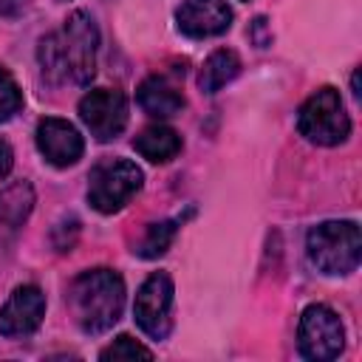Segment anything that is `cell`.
<instances>
[{
  "label": "cell",
  "instance_id": "7c38bea8",
  "mask_svg": "<svg viewBox=\"0 0 362 362\" xmlns=\"http://www.w3.org/2000/svg\"><path fill=\"white\" fill-rule=\"evenodd\" d=\"M37 147L42 158L54 167H71L85 153V141L79 130L71 122L57 119V116H48L37 124Z\"/></svg>",
  "mask_w": 362,
  "mask_h": 362
},
{
  "label": "cell",
  "instance_id": "9c48e42d",
  "mask_svg": "<svg viewBox=\"0 0 362 362\" xmlns=\"http://www.w3.org/2000/svg\"><path fill=\"white\" fill-rule=\"evenodd\" d=\"M34 209V187L23 181H11L0 189V266L11 257L20 232Z\"/></svg>",
  "mask_w": 362,
  "mask_h": 362
},
{
  "label": "cell",
  "instance_id": "8992f818",
  "mask_svg": "<svg viewBox=\"0 0 362 362\" xmlns=\"http://www.w3.org/2000/svg\"><path fill=\"white\" fill-rule=\"evenodd\" d=\"M297 342H300V354L305 359H314V362L337 359L345 348V328H342L339 314L322 303L308 305L300 314Z\"/></svg>",
  "mask_w": 362,
  "mask_h": 362
},
{
  "label": "cell",
  "instance_id": "5bb4252c",
  "mask_svg": "<svg viewBox=\"0 0 362 362\" xmlns=\"http://www.w3.org/2000/svg\"><path fill=\"white\" fill-rule=\"evenodd\" d=\"M133 147H136V153L141 158H147L153 164H164V161H170V158L178 156L181 136L173 127H167V124H150V127H144L133 139Z\"/></svg>",
  "mask_w": 362,
  "mask_h": 362
},
{
  "label": "cell",
  "instance_id": "5b68a950",
  "mask_svg": "<svg viewBox=\"0 0 362 362\" xmlns=\"http://www.w3.org/2000/svg\"><path fill=\"white\" fill-rule=\"evenodd\" d=\"M59 37V54L65 65V79L76 85H88L96 74V51H99V28L88 11H74Z\"/></svg>",
  "mask_w": 362,
  "mask_h": 362
},
{
  "label": "cell",
  "instance_id": "6da1fadb",
  "mask_svg": "<svg viewBox=\"0 0 362 362\" xmlns=\"http://www.w3.org/2000/svg\"><path fill=\"white\" fill-rule=\"evenodd\" d=\"M68 308L85 334H105L124 308V280L113 269H90L74 277L68 288Z\"/></svg>",
  "mask_w": 362,
  "mask_h": 362
},
{
  "label": "cell",
  "instance_id": "44dd1931",
  "mask_svg": "<svg viewBox=\"0 0 362 362\" xmlns=\"http://www.w3.org/2000/svg\"><path fill=\"white\" fill-rule=\"evenodd\" d=\"M25 6H28V0H0V14L3 17H17V14L25 11Z\"/></svg>",
  "mask_w": 362,
  "mask_h": 362
},
{
  "label": "cell",
  "instance_id": "7a4b0ae2",
  "mask_svg": "<svg viewBox=\"0 0 362 362\" xmlns=\"http://www.w3.org/2000/svg\"><path fill=\"white\" fill-rule=\"evenodd\" d=\"M305 249L322 274H351L362 252L359 226L356 221H322L308 232Z\"/></svg>",
  "mask_w": 362,
  "mask_h": 362
},
{
  "label": "cell",
  "instance_id": "ba28073f",
  "mask_svg": "<svg viewBox=\"0 0 362 362\" xmlns=\"http://www.w3.org/2000/svg\"><path fill=\"white\" fill-rule=\"evenodd\" d=\"M79 116L96 141H110L127 124V99L113 88L88 90L79 99Z\"/></svg>",
  "mask_w": 362,
  "mask_h": 362
},
{
  "label": "cell",
  "instance_id": "3957f363",
  "mask_svg": "<svg viewBox=\"0 0 362 362\" xmlns=\"http://www.w3.org/2000/svg\"><path fill=\"white\" fill-rule=\"evenodd\" d=\"M297 130L300 136H305L311 144L320 147H334L345 141L351 136V119L345 113L339 90L331 85L314 90L297 113Z\"/></svg>",
  "mask_w": 362,
  "mask_h": 362
},
{
  "label": "cell",
  "instance_id": "8fae6325",
  "mask_svg": "<svg viewBox=\"0 0 362 362\" xmlns=\"http://www.w3.org/2000/svg\"><path fill=\"white\" fill-rule=\"evenodd\" d=\"M175 25L192 40L218 37L232 25V8L226 0H184L175 11Z\"/></svg>",
  "mask_w": 362,
  "mask_h": 362
},
{
  "label": "cell",
  "instance_id": "d6986e66",
  "mask_svg": "<svg viewBox=\"0 0 362 362\" xmlns=\"http://www.w3.org/2000/svg\"><path fill=\"white\" fill-rule=\"evenodd\" d=\"M20 107H23V90L17 79L6 68H0V122H8Z\"/></svg>",
  "mask_w": 362,
  "mask_h": 362
},
{
  "label": "cell",
  "instance_id": "2e32d148",
  "mask_svg": "<svg viewBox=\"0 0 362 362\" xmlns=\"http://www.w3.org/2000/svg\"><path fill=\"white\" fill-rule=\"evenodd\" d=\"M173 238H175V221H158V223H150L147 232H144V238H141L139 246H136V255H141V257H147V260L161 257V255L170 249Z\"/></svg>",
  "mask_w": 362,
  "mask_h": 362
},
{
  "label": "cell",
  "instance_id": "ac0fdd59",
  "mask_svg": "<svg viewBox=\"0 0 362 362\" xmlns=\"http://www.w3.org/2000/svg\"><path fill=\"white\" fill-rule=\"evenodd\" d=\"M99 359H105V362H110V359H116V362H119V359H153V351L144 348L141 342H136L133 337L122 334V337H116L107 348H102Z\"/></svg>",
  "mask_w": 362,
  "mask_h": 362
},
{
  "label": "cell",
  "instance_id": "e0dca14e",
  "mask_svg": "<svg viewBox=\"0 0 362 362\" xmlns=\"http://www.w3.org/2000/svg\"><path fill=\"white\" fill-rule=\"evenodd\" d=\"M40 65H42V76L51 82H62L65 79V65H62V54H59V37L48 34L40 42Z\"/></svg>",
  "mask_w": 362,
  "mask_h": 362
},
{
  "label": "cell",
  "instance_id": "ffe728a7",
  "mask_svg": "<svg viewBox=\"0 0 362 362\" xmlns=\"http://www.w3.org/2000/svg\"><path fill=\"white\" fill-rule=\"evenodd\" d=\"M11 167H14V150L6 139H0V181L11 173Z\"/></svg>",
  "mask_w": 362,
  "mask_h": 362
},
{
  "label": "cell",
  "instance_id": "4fadbf2b",
  "mask_svg": "<svg viewBox=\"0 0 362 362\" xmlns=\"http://www.w3.org/2000/svg\"><path fill=\"white\" fill-rule=\"evenodd\" d=\"M136 102L144 113L156 116V119H167V116H175L181 113L184 107V93L178 90L175 82H170L167 76L156 74V76H147L139 90H136Z\"/></svg>",
  "mask_w": 362,
  "mask_h": 362
},
{
  "label": "cell",
  "instance_id": "9a60e30c",
  "mask_svg": "<svg viewBox=\"0 0 362 362\" xmlns=\"http://www.w3.org/2000/svg\"><path fill=\"white\" fill-rule=\"evenodd\" d=\"M238 74H240V57L232 48H218L204 59L201 74H198V85L204 93H218Z\"/></svg>",
  "mask_w": 362,
  "mask_h": 362
},
{
  "label": "cell",
  "instance_id": "277c9868",
  "mask_svg": "<svg viewBox=\"0 0 362 362\" xmlns=\"http://www.w3.org/2000/svg\"><path fill=\"white\" fill-rule=\"evenodd\" d=\"M141 170L130 158H105L88 175V204L102 212H119L139 189H141Z\"/></svg>",
  "mask_w": 362,
  "mask_h": 362
},
{
  "label": "cell",
  "instance_id": "30bf717a",
  "mask_svg": "<svg viewBox=\"0 0 362 362\" xmlns=\"http://www.w3.org/2000/svg\"><path fill=\"white\" fill-rule=\"evenodd\" d=\"M45 317V294L40 286H17L11 297L0 308V334L14 339V337H28L31 331L40 328Z\"/></svg>",
  "mask_w": 362,
  "mask_h": 362
},
{
  "label": "cell",
  "instance_id": "52a82bcc",
  "mask_svg": "<svg viewBox=\"0 0 362 362\" xmlns=\"http://www.w3.org/2000/svg\"><path fill=\"white\" fill-rule=\"evenodd\" d=\"M173 277L167 272H153L136 291L133 317L150 339H167L173 331Z\"/></svg>",
  "mask_w": 362,
  "mask_h": 362
}]
</instances>
